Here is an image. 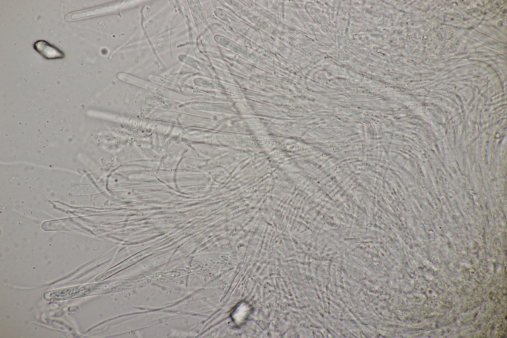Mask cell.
<instances>
[{
	"mask_svg": "<svg viewBox=\"0 0 507 338\" xmlns=\"http://www.w3.org/2000/svg\"><path fill=\"white\" fill-rule=\"evenodd\" d=\"M34 47L37 52L46 59H55L64 57L63 52L44 40L37 41Z\"/></svg>",
	"mask_w": 507,
	"mask_h": 338,
	"instance_id": "6da1fadb",
	"label": "cell"
}]
</instances>
